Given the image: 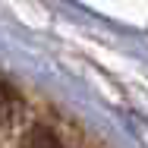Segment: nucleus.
<instances>
[{
	"label": "nucleus",
	"instance_id": "obj_1",
	"mask_svg": "<svg viewBox=\"0 0 148 148\" xmlns=\"http://www.w3.org/2000/svg\"><path fill=\"white\" fill-rule=\"evenodd\" d=\"M22 114H25L22 95L13 88L6 79H0V126H3V129L16 126V123L22 120Z\"/></svg>",
	"mask_w": 148,
	"mask_h": 148
},
{
	"label": "nucleus",
	"instance_id": "obj_2",
	"mask_svg": "<svg viewBox=\"0 0 148 148\" xmlns=\"http://www.w3.org/2000/svg\"><path fill=\"white\" fill-rule=\"evenodd\" d=\"M22 148H63V145H60V139L51 132V129H44V126H35L29 136H25Z\"/></svg>",
	"mask_w": 148,
	"mask_h": 148
}]
</instances>
